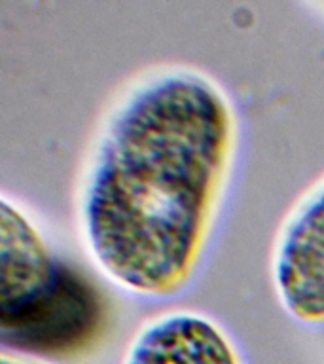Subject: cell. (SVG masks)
Segmentation results:
<instances>
[{
  "instance_id": "5",
  "label": "cell",
  "mask_w": 324,
  "mask_h": 364,
  "mask_svg": "<svg viewBox=\"0 0 324 364\" xmlns=\"http://www.w3.org/2000/svg\"><path fill=\"white\" fill-rule=\"evenodd\" d=\"M0 364H53L44 357L33 355V353L19 351V349H8L4 347L0 353Z\"/></svg>"
},
{
  "instance_id": "1",
  "label": "cell",
  "mask_w": 324,
  "mask_h": 364,
  "mask_svg": "<svg viewBox=\"0 0 324 364\" xmlns=\"http://www.w3.org/2000/svg\"><path fill=\"white\" fill-rule=\"evenodd\" d=\"M243 122L220 80L158 63L112 91L74 176L80 245L139 300L184 294L207 262L237 173Z\"/></svg>"
},
{
  "instance_id": "3",
  "label": "cell",
  "mask_w": 324,
  "mask_h": 364,
  "mask_svg": "<svg viewBox=\"0 0 324 364\" xmlns=\"http://www.w3.org/2000/svg\"><path fill=\"white\" fill-rule=\"evenodd\" d=\"M59 266L40 228L6 193L0 198V317L28 318L50 300Z\"/></svg>"
},
{
  "instance_id": "2",
  "label": "cell",
  "mask_w": 324,
  "mask_h": 364,
  "mask_svg": "<svg viewBox=\"0 0 324 364\" xmlns=\"http://www.w3.org/2000/svg\"><path fill=\"white\" fill-rule=\"evenodd\" d=\"M269 277L292 321L324 326V173L294 199L269 249Z\"/></svg>"
},
{
  "instance_id": "4",
  "label": "cell",
  "mask_w": 324,
  "mask_h": 364,
  "mask_svg": "<svg viewBox=\"0 0 324 364\" xmlns=\"http://www.w3.org/2000/svg\"><path fill=\"white\" fill-rule=\"evenodd\" d=\"M119 364H244L226 326L207 313L167 309L131 336Z\"/></svg>"
}]
</instances>
